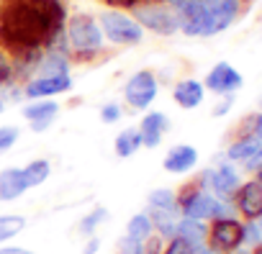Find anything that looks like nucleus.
Wrapping results in <instances>:
<instances>
[{
    "instance_id": "f257e3e1",
    "label": "nucleus",
    "mask_w": 262,
    "mask_h": 254,
    "mask_svg": "<svg viewBox=\"0 0 262 254\" xmlns=\"http://www.w3.org/2000/svg\"><path fill=\"white\" fill-rule=\"evenodd\" d=\"M67 18L64 0H0V49L13 59L44 54Z\"/></svg>"
},
{
    "instance_id": "f03ea898",
    "label": "nucleus",
    "mask_w": 262,
    "mask_h": 254,
    "mask_svg": "<svg viewBox=\"0 0 262 254\" xmlns=\"http://www.w3.org/2000/svg\"><path fill=\"white\" fill-rule=\"evenodd\" d=\"M178 16L185 36H216L226 31L236 13L239 0H162Z\"/></svg>"
},
{
    "instance_id": "7ed1b4c3",
    "label": "nucleus",
    "mask_w": 262,
    "mask_h": 254,
    "mask_svg": "<svg viewBox=\"0 0 262 254\" xmlns=\"http://www.w3.org/2000/svg\"><path fill=\"white\" fill-rule=\"evenodd\" d=\"M64 39L70 47V59L90 62L105 52V36L93 13H72L64 24Z\"/></svg>"
},
{
    "instance_id": "20e7f679",
    "label": "nucleus",
    "mask_w": 262,
    "mask_h": 254,
    "mask_svg": "<svg viewBox=\"0 0 262 254\" xmlns=\"http://www.w3.org/2000/svg\"><path fill=\"white\" fill-rule=\"evenodd\" d=\"M95 18L100 24L105 44H113V47H139L144 41V29L134 21V16L126 13V11L105 8Z\"/></svg>"
},
{
    "instance_id": "39448f33",
    "label": "nucleus",
    "mask_w": 262,
    "mask_h": 254,
    "mask_svg": "<svg viewBox=\"0 0 262 254\" xmlns=\"http://www.w3.org/2000/svg\"><path fill=\"white\" fill-rule=\"evenodd\" d=\"M178 208H180L183 218H193V221H213V218H231L234 216L231 203L219 200L206 188L188 190L185 195H178Z\"/></svg>"
},
{
    "instance_id": "423d86ee",
    "label": "nucleus",
    "mask_w": 262,
    "mask_h": 254,
    "mask_svg": "<svg viewBox=\"0 0 262 254\" xmlns=\"http://www.w3.org/2000/svg\"><path fill=\"white\" fill-rule=\"evenodd\" d=\"M131 16H134V21L144 31H152L157 36H175L180 31L178 16L162 3V0H142L139 6L131 8Z\"/></svg>"
},
{
    "instance_id": "0eeeda50",
    "label": "nucleus",
    "mask_w": 262,
    "mask_h": 254,
    "mask_svg": "<svg viewBox=\"0 0 262 254\" xmlns=\"http://www.w3.org/2000/svg\"><path fill=\"white\" fill-rule=\"evenodd\" d=\"M160 95V80L152 70L134 72L123 85V103L131 110H149Z\"/></svg>"
},
{
    "instance_id": "6e6552de",
    "label": "nucleus",
    "mask_w": 262,
    "mask_h": 254,
    "mask_svg": "<svg viewBox=\"0 0 262 254\" xmlns=\"http://www.w3.org/2000/svg\"><path fill=\"white\" fill-rule=\"evenodd\" d=\"M208 246L219 254H234L242 246L244 239V223L231 218H213V226L208 228Z\"/></svg>"
},
{
    "instance_id": "1a4fd4ad",
    "label": "nucleus",
    "mask_w": 262,
    "mask_h": 254,
    "mask_svg": "<svg viewBox=\"0 0 262 254\" xmlns=\"http://www.w3.org/2000/svg\"><path fill=\"white\" fill-rule=\"evenodd\" d=\"M75 85L72 75H49V77H31L24 82V98L26 100H44V98H57L70 93Z\"/></svg>"
},
{
    "instance_id": "9d476101",
    "label": "nucleus",
    "mask_w": 262,
    "mask_h": 254,
    "mask_svg": "<svg viewBox=\"0 0 262 254\" xmlns=\"http://www.w3.org/2000/svg\"><path fill=\"white\" fill-rule=\"evenodd\" d=\"M201 185L208 188L219 200H231L236 195V190H239L242 182H239V172L229 162H224L216 170H206L203 177H201Z\"/></svg>"
},
{
    "instance_id": "9b49d317",
    "label": "nucleus",
    "mask_w": 262,
    "mask_h": 254,
    "mask_svg": "<svg viewBox=\"0 0 262 254\" xmlns=\"http://www.w3.org/2000/svg\"><path fill=\"white\" fill-rule=\"evenodd\" d=\"M242 85H244V80H242L239 70L231 67L229 62L213 64V67L208 70L206 80H203V87L211 90V93H216V95H234Z\"/></svg>"
},
{
    "instance_id": "f8f14e48",
    "label": "nucleus",
    "mask_w": 262,
    "mask_h": 254,
    "mask_svg": "<svg viewBox=\"0 0 262 254\" xmlns=\"http://www.w3.org/2000/svg\"><path fill=\"white\" fill-rule=\"evenodd\" d=\"M24 118L29 121V129L34 134H44L49 126L57 121L59 116V103L52 100V98H44V100H29L24 108H21Z\"/></svg>"
},
{
    "instance_id": "ddd939ff",
    "label": "nucleus",
    "mask_w": 262,
    "mask_h": 254,
    "mask_svg": "<svg viewBox=\"0 0 262 254\" xmlns=\"http://www.w3.org/2000/svg\"><path fill=\"white\" fill-rule=\"evenodd\" d=\"M137 131H139V139H142V147L147 149H157L165 139V134L170 131V118L167 113L162 110H147L137 126Z\"/></svg>"
},
{
    "instance_id": "4468645a",
    "label": "nucleus",
    "mask_w": 262,
    "mask_h": 254,
    "mask_svg": "<svg viewBox=\"0 0 262 254\" xmlns=\"http://www.w3.org/2000/svg\"><path fill=\"white\" fill-rule=\"evenodd\" d=\"M195 165H198V149L193 144H175L167 149L162 159V167L170 175H188Z\"/></svg>"
},
{
    "instance_id": "2eb2a0df",
    "label": "nucleus",
    "mask_w": 262,
    "mask_h": 254,
    "mask_svg": "<svg viewBox=\"0 0 262 254\" xmlns=\"http://www.w3.org/2000/svg\"><path fill=\"white\" fill-rule=\"evenodd\" d=\"M236 211L247 218V221H257L262 216V185L257 180L239 185L236 195H234Z\"/></svg>"
},
{
    "instance_id": "dca6fc26",
    "label": "nucleus",
    "mask_w": 262,
    "mask_h": 254,
    "mask_svg": "<svg viewBox=\"0 0 262 254\" xmlns=\"http://www.w3.org/2000/svg\"><path fill=\"white\" fill-rule=\"evenodd\" d=\"M29 188L26 182V175L21 167H6V170H0V203H13L18 200Z\"/></svg>"
},
{
    "instance_id": "f3484780",
    "label": "nucleus",
    "mask_w": 262,
    "mask_h": 254,
    "mask_svg": "<svg viewBox=\"0 0 262 254\" xmlns=\"http://www.w3.org/2000/svg\"><path fill=\"white\" fill-rule=\"evenodd\" d=\"M206 98V87L203 82L193 80V77H185V80H178L175 87H172V100L183 108V110H193L203 103Z\"/></svg>"
},
{
    "instance_id": "a211bd4d",
    "label": "nucleus",
    "mask_w": 262,
    "mask_h": 254,
    "mask_svg": "<svg viewBox=\"0 0 262 254\" xmlns=\"http://www.w3.org/2000/svg\"><path fill=\"white\" fill-rule=\"evenodd\" d=\"M70 70H72V59H70V54H62V52H44L41 59H39V64H36V75L39 77L70 75Z\"/></svg>"
},
{
    "instance_id": "6ab92c4d",
    "label": "nucleus",
    "mask_w": 262,
    "mask_h": 254,
    "mask_svg": "<svg viewBox=\"0 0 262 254\" xmlns=\"http://www.w3.org/2000/svg\"><path fill=\"white\" fill-rule=\"evenodd\" d=\"M149 218L155 223V231L165 239H172L178 234V223H180V211H155L149 208Z\"/></svg>"
},
{
    "instance_id": "aec40b11",
    "label": "nucleus",
    "mask_w": 262,
    "mask_h": 254,
    "mask_svg": "<svg viewBox=\"0 0 262 254\" xmlns=\"http://www.w3.org/2000/svg\"><path fill=\"white\" fill-rule=\"evenodd\" d=\"M139 149H142V139H139V131H137V129H123V131L113 139V152H116V157H121V159L134 157Z\"/></svg>"
},
{
    "instance_id": "412c9836",
    "label": "nucleus",
    "mask_w": 262,
    "mask_h": 254,
    "mask_svg": "<svg viewBox=\"0 0 262 254\" xmlns=\"http://www.w3.org/2000/svg\"><path fill=\"white\" fill-rule=\"evenodd\" d=\"M126 236L137 239V241H142V244L155 236V223H152V218H149L147 211H144V213H134V216L128 218V223H126Z\"/></svg>"
},
{
    "instance_id": "4be33fe9",
    "label": "nucleus",
    "mask_w": 262,
    "mask_h": 254,
    "mask_svg": "<svg viewBox=\"0 0 262 254\" xmlns=\"http://www.w3.org/2000/svg\"><path fill=\"white\" fill-rule=\"evenodd\" d=\"M175 236H183L185 241H190L193 246H201L206 244V236H208V228L203 221H193V218H180L178 223V234Z\"/></svg>"
},
{
    "instance_id": "5701e85b",
    "label": "nucleus",
    "mask_w": 262,
    "mask_h": 254,
    "mask_svg": "<svg viewBox=\"0 0 262 254\" xmlns=\"http://www.w3.org/2000/svg\"><path fill=\"white\" fill-rule=\"evenodd\" d=\"M259 147H262V142H257L254 136H242L239 142H234V144L229 147L226 157H229L231 162H247V159H252V157L257 154Z\"/></svg>"
},
{
    "instance_id": "b1692460",
    "label": "nucleus",
    "mask_w": 262,
    "mask_h": 254,
    "mask_svg": "<svg viewBox=\"0 0 262 254\" xmlns=\"http://www.w3.org/2000/svg\"><path fill=\"white\" fill-rule=\"evenodd\" d=\"M24 170V175H26V182H29V188H39V185H44L47 180H49V175H52V165H49V159H31L26 167H21Z\"/></svg>"
},
{
    "instance_id": "393cba45",
    "label": "nucleus",
    "mask_w": 262,
    "mask_h": 254,
    "mask_svg": "<svg viewBox=\"0 0 262 254\" xmlns=\"http://www.w3.org/2000/svg\"><path fill=\"white\" fill-rule=\"evenodd\" d=\"M147 203L155 211H180L178 208V193L172 188H155L147 195Z\"/></svg>"
},
{
    "instance_id": "a878e982",
    "label": "nucleus",
    "mask_w": 262,
    "mask_h": 254,
    "mask_svg": "<svg viewBox=\"0 0 262 254\" xmlns=\"http://www.w3.org/2000/svg\"><path fill=\"white\" fill-rule=\"evenodd\" d=\"M105 221H108V208L95 205L90 213H85V216L80 218L77 228H80V234H82V236H93V234L100 228V223H105Z\"/></svg>"
},
{
    "instance_id": "bb28decb",
    "label": "nucleus",
    "mask_w": 262,
    "mask_h": 254,
    "mask_svg": "<svg viewBox=\"0 0 262 254\" xmlns=\"http://www.w3.org/2000/svg\"><path fill=\"white\" fill-rule=\"evenodd\" d=\"M26 228V218L24 216H0V244L18 236Z\"/></svg>"
},
{
    "instance_id": "cd10ccee",
    "label": "nucleus",
    "mask_w": 262,
    "mask_h": 254,
    "mask_svg": "<svg viewBox=\"0 0 262 254\" xmlns=\"http://www.w3.org/2000/svg\"><path fill=\"white\" fill-rule=\"evenodd\" d=\"M11 85H18V82H16L13 57L0 49V90H6V87H11Z\"/></svg>"
},
{
    "instance_id": "c85d7f7f",
    "label": "nucleus",
    "mask_w": 262,
    "mask_h": 254,
    "mask_svg": "<svg viewBox=\"0 0 262 254\" xmlns=\"http://www.w3.org/2000/svg\"><path fill=\"white\" fill-rule=\"evenodd\" d=\"M18 139H21L18 126H0V154H6L8 149H13Z\"/></svg>"
},
{
    "instance_id": "c756f323",
    "label": "nucleus",
    "mask_w": 262,
    "mask_h": 254,
    "mask_svg": "<svg viewBox=\"0 0 262 254\" xmlns=\"http://www.w3.org/2000/svg\"><path fill=\"white\" fill-rule=\"evenodd\" d=\"M121 116H123V108H121V103H116V100H108V103H103L100 105V121L103 123H118L121 121Z\"/></svg>"
},
{
    "instance_id": "7c9ffc66",
    "label": "nucleus",
    "mask_w": 262,
    "mask_h": 254,
    "mask_svg": "<svg viewBox=\"0 0 262 254\" xmlns=\"http://www.w3.org/2000/svg\"><path fill=\"white\" fill-rule=\"evenodd\" d=\"M165 254H195V246L190 241H185L183 236H172L165 246Z\"/></svg>"
},
{
    "instance_id": "2f4dec72",
    "label": "nucleus",
    "mask_w": 262,
    "mask_h": 254,
    "mask_svg": "<svg viewBox=\"0 0 262 254\" xmlns=\"http://www.w3.org/2000/svg\"><path fill=\"white\" fill-rule=\"evenodd\" d=\"M254 244H262V231L254 221L244 223V239H242V246H254Z\"/></svg>"
},
{
    "instance_id": "473e14b6",
    "label": "nucleus",
    "mask_w": 262,
    "mask_h": 254,
    "mask_svg": "<svg viewBox=\"0 0 262 254\" xmlns=\"http://www.w3.org/2000/svg\"><path fill=\"white\" fill-rule=\"evenodd\" d=\"M118 254H144V244L131 236H123L118 241Z\"/></svg>"
},
{
    "instance_id": "72a5a7b5",
    "label": "nucleus",
    "mask_w": 262,
    "mask_h": 254,
    "mask_svg": "<svg viewBox=\"0 0 262 254\" xmlns=\"http://www.w3.org/2000/svg\"><path fill=\"white\" fill-rule=\"evenodd\" d=\"M160 249H162V236L160 239H149V241H144V254H160Z\"/></svg>"
},
{
    "instance_id": "f704fd0d",
    "label": "nucleus",
    "mask_w": 262,
    "mask_h": 254,
    "mask_svg": "<svg viewBox=\"0 0 262 254\" xmlns=\"http://www.w3.org/2000/svg\"><path fill=\"white\" fill-rule=\"evenodd\" d=\"M254 123H252V134H247V136H254L257 142H262V113L257 116V118H252Z\"/></svg>"
},
{
    "instance_id": "c9c22d12",
    "label": "nucleus",
    "mask_w": 262,
    "mask_h": 254,
    "mask_svg": "<svg viewBox=\"0 0 262 254\" xmlns=\"http://www.w3.org/2000/svg\"><path fill=\"white\" fill-rule=\"evenodd\" d=\"M231 103H234V98H231V95H224V103H219V105L213 108V116H224V113L231 108Z\"/></svg>"
},
{
    "instance_id": "e433bc0d",
    "label": "nucleus",
    "mask_w": 262,
    "mask_h": 254,
    "mask_svg": "<svg viewBox=\"0 0 262 254\" xmlns=\"http://www.w3.org/2000/svg\"><path fill=\"white\" fill-rule=\"evenodd\" d=\"M244 165H247V167H249V170H257V167H259V165H262V147H259V149H257V154H254V157H252V159H247V162H244Z\"/></svg>"
},
{
    "instance_id": "4c0bfd02",
    "label": "nucleus",
    "mask_w": 262,
    "mask_h": 254,
    "mask_svg": "<svg viewBox=\"0 0 262 254\" xmlns=\"http://www.w3.org/2000/svg\"><path fill=\"white\" fill-rule=\"evenodd\" d=\"M0 254H34V251L21 249V246H0Z\"/></svg>"
},
{
    "instance_id": "58836bf2",
    "label": "nucleus",
    "mask_w": 262,
    "mask_h": 254,
    "mask_svg": "<svg viewBox=\"0 0 262 254\" xmlns=\"http://www.w3.org/2000/svg\"><path fill=\"white\" fill-rule=\"evenodd\" d=\"M98 249H100V239L90 236V241H88V246H85V254H95Z\"/></svg>"
},
{
    "instance_id": "ea45409f",
    "label": "nucleus",
    "mask_w": 262,
    "mask_h": 254,
    "mask_svg": "<svg viewBox=\"0 0 262 254\" xmlns=\"http://www.w3.org/2000/svg\"><path fill=\"white\" fill-rule=\"evenodd\" d=\"M6 105H8V100H6V95H3V90H0V116H3V110H6Z\"/></svg>"
},
{
    "instance_id": "a19ab883",
    "label": "nucleus",
    "mask_w": 262,
    "mask_h": 254,
    "mask_svg": "<svg viewBox=\"0 0 262 254\" xmlns=\"http://www.w3.org/2000/svg\"><path fill=\"white\" fill-rule=\"evenodd\" d=\"M249 254H262V244H257V246H252V251Z\"/></svg>"
},
{
    "instance_id": "79ce46f5",
    "label": "nucleus",
    "mask_w": 262,
    "mask_h": 254,
    "mask_svg": "<svg viewBox=\"0 0 262 254\" xmlns=\"http://www.w3.org/2000/svg\"><path fill=\"white\" fill-rule=\"evenodd\" d=\"M257 182H259V185H262V165H259V167H257Z\"/></svg>"
},
{
    "instance_id": "37998d69",
    "label": "nucleus",
    "mask_w": 262,
    "mask_h": 254,
    "mask_svg": "<svg viewBox=\"0 0 262 254\" xmlns=\"http://www.w3.org/2000/svg\"><path fill=\"white\" fill-rule=\"evenodd\" d=\"M257 226H259V231H262V216H259V218H257Z\"/></svg>"
},
{
    "instance_id": "c03bdc74",
    "label": "nucleus",
    "mask_w": 262,
    "mask_h": 254,
    "mask_svg": "<svg viewBox=\"0 0 262 254\" xmlns=\"http://www.w3.org/2000/svg\"><path fill=\"white\" fill-rule=\"evenodd\" d=\"M239 3H242V0H239ZM244 3H247V0H244Z\"/></svg>"
}]
</instances>
